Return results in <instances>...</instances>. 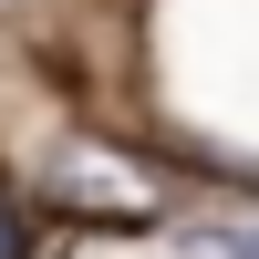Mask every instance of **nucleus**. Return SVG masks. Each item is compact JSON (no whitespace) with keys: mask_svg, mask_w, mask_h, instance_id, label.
Returning <instances> with one entry per match:
<instances>
[{"mask_svg":"<svg viewBox=\"0 0 259 259\" xmlns=\"http://www.w3.org/2000/svg\"><path fill=\"white\" fill-rule=\"evenodd\" d=\"M52 197H62V207H124V228H135V218H156V177H145V166H124V156H104V145L62 156Z\"/></svg>","mask_w":259,"mask_h":259,"instance_id":"obj_1","label":"nucleus"},{"mask_svg":"<svg viewBox=\"0 0 259 259\" xmlns=\"http://www.w3.org/2000/svg\"><path fill=\"white\" fill-rule=\"evenodd\" d=\"M197 259H259V218H249V228H207Z\"/></svg>","mask_w":259,"mask_h":259,"instance_id":"obj_2","label":"nucleus"}]
</instances>
